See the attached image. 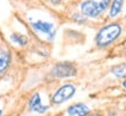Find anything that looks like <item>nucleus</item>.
<instances>
[{
  "label": "nucleus",
  "mask_w": 126,
  "mask_h": 116,
  "mask_svg": "<svg viewBox=\"0 0 126 116\" xmlns=\"http://www.w3.org/2000/svg\"><path fill=\"white\" fill-rule=\"evenodd\" d=\"M122 32V28L119 24H109L101 29L96 37V43L98 46H107L116 40Z\"/></svg>",
  "instance_id": "nucleus-1"
},
{
  "label": "nucleus",
  "mask_w": 126,
  "mask_h": 116,
  "mask_svg": "<svg viewBox=\"0 0 126 116\" xmlns=\"http://www.w3.org/2000/svg\"><path fill=\"white\" fill-rule=\"evenodd\" d=\"M110 4V0H101V2H96L93 0H87L82 2L81 5V11L84 15L89 16V17H96L98 16L104 9Z\"/></svg>",
  "instance_id": "nucleus-2"
},
{
  "label": "nucleus",
  "mask_w": 126,
  "mask_h": 116,
  "mask_svg": "<svg viewBox=\"0 0 126 116\" xmlns=\"http://www.w3.org/2000/svg\"><path fill=\"white\" fill-rule=\"evenodd\" d=\"M75 93V87L72 84H67V85L61 86L60 89L53 94L52 97V102L54 105H59L65 102L66 100H68L69 98H72Z\"/></svg>",
  "instance_id": "nucleus-3"
},
{
  "label": "nucleus",
  "mask_w": 126,
  "mask_h": 116,
  "mask_svg": "<svg viewBox=\"0 0 126 116\" xmlns=\"http://www.w3.org/2000/svg\"><path fill=\"white\" fill-rule=\"evenodd\" d=\"M75 74H77L75 67L69 63H59L51 71V75L53 77H59V78L71 77V76H74Z\"/></svg>",
  "instance_id": "nucleus-4"
},
{
  "label": "nucleus",
  "mask_w": 126,
  "mask_h": 116,
  "mask_svg": "<svg viewBox=\"0 0 126 116\" xmlns=\"http://www.w3.org/2000/svg\"><path fill=\"white\" fill-rule=\"evenodd\" d=\"M89 114V108L83 104H74L67 109L68 116H87Z\"/></svg>",
  "instance_id": "nucleus-5"
},
{
  "label": "nucleus",
  "mask_w": 126,
  "mask_h": 116,
  "mask_svg": "<svg viewBox=\"0 0 126 116\" xmlns=\"http://www.w3.org/2000/svg\"><path fill=\"white\" fill-rule=\"evenodd\" d=\"M32 26H34L35 30L41 31L43 34H46L47 36H50V38L53 37L54 34V28L51 23L47 22H43V21H38V22H35L32 23Z\"/></svg>",
  "instance_id": "nucleus-6"
},
{
  "label": "nucleus",
  "mask_w": 126,
  "mask_h": 116,
  "mask_svg": "<svg viewBox=\"0 0 126 116\" xmlns=\"http://www.w3.org/2000/svg\"><path fill=\"white\" fill-rule=\"evenodd\" d=\"M29 107H30V109L32 112H36V113H44L49 108L47 106L42 105L41 97H39V94H37V93L30 99V101H29Z\"/></svg>",
  "instance_id": "nucleus-7"
},
{
  "label": "nucleus",
  "mask_w": 126,
  "mask_h": 116,
  "mask_svg": "<svg viewBox=\"0 0 126 116\" xmlns=\"http://www.w3.org/2000/svg\"><path fill=\"white\" fill-rule=\"evenodd\" d=\"M9 61H11V56L7 52H0V74L4 72L5 69L8 67Z\"/></svg>",
  "instance_id": "nucleus-8"
},
{
  "label": "nucleus",
  "mask_w": 126,
  "mask_h": 116,
  "mask_svg": "<svg viewBox=\"0 0 126 116\" xmlns=\"http://www.w3.org/2000/svg\"><path fill=\"white\" fill-rule=\"evenodd\" d=\"M122 7H123V0H113L110 9V16L115 17L116 15H118L119 12L122 11Z\"/></svg>",
  "instance_id": "nucleus-9"
},
{
  "label": "nucleus",
  "mask_w": 126,
  "mask_h": 116,
  "mask_svg": "<svg viewBox=\"0 0 126 116\" xmlns=\"http://www.w3.org/2000/svg\"><path fill=\"white\" fill-rule=\"evenodd\" d=\"M112 72L115 74L116 76H124L126 75V64H122V66H118V67H116L112 69Z\"/></svg>",
  "instance_id": "nucleus-10"
},
{
  "label": "nucleus",
  "mask_w": 126,
  "mask_h": 116,
  "mask_svg": "<svg viewBox=\"0 0 126 116\" xmlns=\"http://www.w3.org/2000/svg\"><path fill=\"white\" fill-rule=\"evenodd\" d=\"M12 39L15 43L20 44V45H26L27 44V38L22 36V35H12Z\"/></svg>",
  "instance_id": "nucleus-11"
},
{
  "label": "nucleus",
  "mask_w": 126,
  "mask_h": 116,
  "mask_svg": "<svg viewBox=\"0 0 126 116\" xmlns=\"http://www.w3.org/2000/svg\"><path fill=\"white\" fill-rule=\"evenodd\" d=\"M123 86H124V87H125V89H126V79H125V81H124V83H123Z\"/></svg>",
  "instance_id": "nucleus-12"
},
{
  "label": "nucleus",
  "mask_w": 126,
  "mask_h": 116,
  "mask_svg": "<svg viewBox=\"0 0 126 116\" xmlns=\"http://www.w3.org/2000/svg\"><path fill=\"white\" fill-rule=\"evenodd\" d=\"M1 114H2V110H1V109H0V116H1Z\"/></svg>",
  "instance_id": "nucleus-13"
},
{
  "label": "nucleus",
  "mask_w": 126,
  "mask_h": 116,
  "mask_svg": "<svg viewBox=\"0 0 126 116\" xmlns=\"http://www.w3.org/2000/svg\"><path fill=\"white\" fill-rule=\"evenodd\" d=\"M93 116H101V115H98V114H97V115H93Z\"/></svg>",
  "instance_id": "nucleus-14"
}]
</instances>
